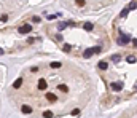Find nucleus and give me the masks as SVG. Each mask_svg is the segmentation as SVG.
Segmentation results:
<instances>
[{
  "label": "nucleus",
  "mask_w": 137,
  "mask_h": 118,
  "mask_svg": "<svg viewBox=\"0 0 137 118\" xmlns=\"http://www.w3.org/2000/svg\"><path fill=\"white\" fill-rule=\"evenodd\" d=\"M129 42H131V37H129V35H124V34H121L120 37L116 38V43H118V45H127Z\"/></svg>",
  "instance_id": "f257e3e1"
},
{
  "label": "nucleus",
  "mask_w": 137,
  "mask_h": 118,
  "mask_svg": "<svg viewBox=\"0 0 137 118\" xmlns=\"http://www.w3.org/2000/svg\"><path fill=\"white\" fill-rule=\"evenodd\" d=\"M30 30H32V26H30V24H22V26L18 29V32L22 34V35H24V34H29Z\"/></svg>",
  "instance_id": "f03ea898"
},
{
  "label": "nucleus",
  "mask_w": 137,
  "mask_h": 118,
  "mask_svg": "<svg viewBox=\"0 0 137 118\" xmlns=\"http://www.w3.org/2000/svg\"><path fill=\"white\" fill-rule=\"evenodd\" d=\"M37 86H38V89H40V91H45V89L48 88V83H46V80H45V78H40V80H38V83H37Z\"/></svg>",
  "instance_id": "7ed1b4c3"
},
{
  "label": "nucleus",
  "mask_w": 137,
  "mask_h": 118,
  "mask_svg": "<svg viewBox=\"0 0 137 118\" xmlns=\"http://www.w3.org/2000/svg\"><path fill=\"white\" fill-rule=\"evenodd\" d=\"M110 88L113 89V91H121V89H123V83H121V81H118V83L113 81V83H110Z\"/></svg>",
  "instance_id": "20e7f679"
},
{
  "label": "nucleus",
  "mask_w": 137,
  "mask_h": 118,
  "mask_svg": "<svg viewBox=\"0 0 137 118\" xmlns=\"http://www.w3.org/2000/svg\"><path fill=\"white\" fill-rule=\"evenodd\" d=\"M45 97H46L48 102H56V101H58L56 94H53V93H46V96H45Z\"/></svg>",
  "instance_id": "39448f33"
},
{
  "label": "nucleus",
  "mask_w": 137,
  "mask_h": 118,
  "mask_svg": "<svg viewBox=\"0 0 137 118\" xmlns=\"http://www.w3.org/2000/svg\"><path fill=\"white\" fill-rule=\"evenodd\" d=\"M93 54H94L93 48H88V49H84V51H83V58H84V59H89Z\"/></svg>",
  "instance_id": "423d86ee"
},
{
  "label": "nucleus",
  "mask_w": 137,
  "mask_h": 118,
  "mask_svg": "<svg viewBox=\"0 0 137 118\" xmlns=\"http://www.w3.org/2000/svg\"><path fill=\"white\" fill-rule=\"evenodd\" d=\"M83 29H84V30H88V32H91V30L94 29V24H91V22H84Z\"/></svg>",
  "instance_id": "0eeeda50"
},
{
  "label": "nucleus",
  "mask_w": 137,
  "mask_h": 118,
  "mask_svg": "<svg viewBox=\"0 0 137 118\" xmlns=\"http://www.w3.org/2000/svg\"><path fill=\"white\" fill-rule=\"evenodd\" d=\"M21 112L26 113V115H27V113H32V107H30V105H22V107H21Z\"/></svg>",
  "instance_id": "6e6552de"
},
{
  "label": "nucleus",
  "mask_w": 137,
  "mask_h": 118,
  "mask_svg": "<svg viewBox=\"0 0 137 118\" xmlns=\"http://www.w3.org/2000/svg\"><path fill=\"white\" fill-rule=\"evenodd\" d=\"M21 85H22V78H18V80L13 83V88H15V89H19V88H21Z\"/></svg>",
  "instance_id": "1a4fd4ad"
},
{
  "label": "nucleus",
  "mask_w": 137,
  "mask_h": 118,
  "mask_svg": "<svg viewBox=\"0 0 137 118\" xmlns=\"http://www.w3.org/2000/svg\"><path fill=\"white\" fill-rule=\"evenodd\" d=\"M99 69L107 70V69H108V62H105V61H100V62H99Z\"/></svg>",
  "instance_id": "9d476101"
},
{
  "label": "nucleus",
  "mask_w": 137,
  "mask_h": 118,
  "mask_svg": "<svg viewBox=\"0 0 137 118\" xmlns=\"http://www.w3.org/2000/svg\"><path fill=\"white\" fill-rule=\"evenodd\" d=\"M51 67H53V69H59V67H61V65H62V62H59V61H54V62H51Z\"/></svg>",
  "instance_id": "9b49d317"
},
{
  "label": "nucleus",
  "mask_w": 137,
  "mask_h": 118,
  "mask_svg": "<svg viewBox=\"0 0 137 118\" xmlns=\"http://www.w3.org/2000/svg\"><path fill=\"white\" fill-rule=\"evenodd\" d=\"M58 89H59V91H62V93H67V91H68L67 85H59V86H58Z\"/></svg>",
  "instance_id": "f8f14e48"
},
{
  "label": "nucleus",
  "mask_w": 137,
  "mask_h": 118,
  "mask_svg": "<svg viewBox=\"0 0 137 118\" xmlns=\"http://www.w3.org/2000/svg\"><path fill=\"white\" fill-rule=\"evenodd\" d=\"M43 117H45V118H53V112H51V110H45Z\"/></svg>",
  "instance_id": "ddd939ff"
},
{
  "label": "nucleus",
  "mask_w": 137,
  "mask_h": 118,
  "mask_svg": "<svg viewBox=\"0 0 137 118\" xmlns=\"http://www.w3.org/2000/svg\"><path fill=\"white\" fill-rule=\"evenodd\" d=\"M80 113H81V112H80V108H73V110H72V113H70V115H72V117H78Z\"/></svg>",
  "instance_id": "4468645a"
},
{
  "label": "nucleus",
  "mask_w": 137,
  "mask_h": 118,
  "mask_svg": "<svg viewBox=\"0 0 137 118\" xmlns=\"http://www.w3.org/2000/svg\"><path fill=\"white\" fill-rule=\"evenodd\" d=\"M120 59H121V56H120V54H113V56H112V61H113V62H118Z\"/></svg>",
  "instance_id": "2eb2a0df"
},
{
  "label": "nucleus",
  "mask_w": 137,
  "mask_h": 118,
  "mask_svg": "<svg viewBox=\"0 0 137 118\" xmlns=\"http://www.w3.org/2000/svg\"><path fill=\"white\" fill-rule=\"evenodd\" d=\"M126 61L129 62V64H132V62H136V56H127Z\"/></svg>",
  "instance_id": "dca6fc26"
},
{
  "label": "nucleus",
  "mask_w": 137,
  "mask_h": 118,
  "mask_svg": "<svg viewBox=\"0 0 137 118\" xmlns=\"http://www.w3.org/2000/svg\"><path fill=\"white\" fill-rule=\"evenodd\" d=\"M127 11H129V8H124V10L121 11V18H126L127 16Z\"/></svg>",
  "instance_id": "f3484780"
},
{
  "label": "nucleus",
  "mask_w": 137,
  "mask_h": 118,
  "mask_svg": "<svg viewBox=\"0 0 137 118\" xmlns=\"http://www.w3.org/2000/svg\"><path fill=\"white\" fill-rule=\"evenodd\" d=\"M70 49H72V46H70V45H68V43H65V45H64V51H70Z\"/></svg>",
  "instance_id": "a211bd4d"
},
{
  "label": "nucleus",
  "mask_w": 137,
  "mask_h": 118,
  "mask_svg": "<svg viewBox=\"0 0 137 118\" xmlns=\"http://www.w3.org/2000/svg\"><path fill=\"white\" fill-rule=\"evenodd\" d=\"M6 19H8V15H2L0 16V21L2 22H6Z\"/></svg>",
  "instance_id": "6ab92c4d"
},
{
  "label": "nucleus",
  "mask_w": 137,
  "mask_h": 118,
  "mask_svg": "<svg viewBox=\"0 0 137 118\" xmlns=\"http://www.w3.org/2000/svg\"><path fill=\"white\" fill-rule=\"evenodd\" d=\"M100 46H94V48H93V51H94V54H97V53H100Z\"/></svg>",
  "instance_id": "aec40b11"
},
{
  "label": "nucleus",
  "mask_w": 137,
  "mask_h": 118,
  "mask_svg": "<svg viewBox=\"0 0 137 118\" xmlns=\"http://www.w3.org/2000/svg\"><path fill=\"white\" fill-rule=\"evenodd\" d=\"M136 6H137V3H136V2H131V3H129V10H134Z\"/></svg>",
  "instance_id": "412c9836"
},
{
  "label": "nucleus",
  "mask_w": 137,
  "mask_h": 118,
  "mask_svg": "<svg viewBox=\"0 0 137 118\" xmlns=\"http://www.w3.org/2000/svg\"><path fill=\"white\" fill-rule=\"evenodd\" d=\"M32 21H34V22H40V16H34V18H32Z\"/></svg>",
  "instance_id": "4be33fe9"
},
{
  "label": "nucleus",
  "mask_w": 137,
  "mask_h": 118,
  "mask_svg": "<svg viewBox=\"0 0 137 118\" xmlns=\"http://www.w3.org/2000/svg\"><path fill=\"white\" fill-rule=\"evenodd\" d=\"M77 5H78V6H83L84 2H83V0H77Z\"/></svg>",
  "instance_id": "5701e85b"
},
{
  "label": "nucleus",
  "mask_w": 137,
  "mask_h": 118,
  "mask_svg": "<svg viewBox=\"0 0 137 118\" xmlns=\"http://www.w3.org/2000/svg\"><path fill=\"white\" fill-rule=\"evenodd\" d=\"M132 46L137 48V38H132Z\"/></svg>",
  "instance_id": "b1692460"
},
{
  "label": "nucleus",
  "mask_w": 137,
  "mask_h": 118,
  "mask_svg": "<svg viewBox=\"0 0 137 118\" xmlns=\"http://www.w3.org/2000/svg\"><path fill=\"white\" fill-rule=\"evenodd\" d=\"M54 38L59 42V40H62V35H61V34H58V35H54Z\"/></svg>",
  "instance_id": "393cba45"
},
{
  "label": "nucleus",
  "mask_w": 137,
  "mask_h": 118,
  "mask_svg": "<svg viewBox=\"0 0 137 118\" xmlns=\"http://www.w3.org/2000/svg\"><path fill=\"white\" fill-rule=\"evenodd\" d=\"M30 72H38V67H37V65H34V67L30 69Z\"/></svg>",
  "instance_id": "a878e982"
},
{
  "label": "nucleus",
  "mask_w": 137,
  "mask_h": 118,
  "mask_svg": "<svg viewBox=\"0 0 137 118\" xmlns=\"http://www.w3.org/2000/svg\"><path fill=\"white\" fill-rule=\"evenodd\" d=\"M0 54H3V49H2V48H0Z\"/></svg>",
  "instance_id": "bb28decb"
},
{
  "label": "nucleus",
  "mask_w": 137,
  "mask_h": 118,
  "mask_svg": "<svg viewBox=\"0 0 137 118\" xmlns=\"http://www.w3.org/2000/svg\"><path fill=\"white\" fill-rule=\"evenodd\" d=\"M136 89H137V85H136Z\"/></svg>",
  "instance_id": "cd10ccee"
}]
</instances>
